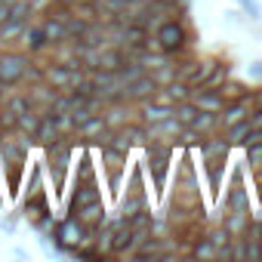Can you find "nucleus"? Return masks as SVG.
Returning <instances> with one entry per match:
<instances>
[{
    "label": "nucleus",
    "instance_id": "f3484780",
    "mask_svg": "<svg viewBox=\"0 0 262 262\" xmlns=\"http://www.w3.org/2000/svg\"><path fill=\"white\" fill-rule=\"evenodd\" d=\"M191 93H194V86H191V83H185V80H170L167 86H161V90H158V99H167V102L179 105V102L191 99Z\"/></svg>",
    "mask_w": 262,
    "mask_h": 262
},
{
    "label": "nucleus",
    "instance_id": "c9c22d12",
    "mask_svg": "<svg viewBox=\"0 0 262 262\" xmlns=\"http://www.w3.org/2000/svg\"><path fill=\"white\" fill-rule=\"evenodd\" d=\"M0 228H4L7 234H13V231H16V216H7V219H0Z\"/></svg>",
    "mask_w": 262,
    "mask_h": 262
},
{
    "label": "nucleus",
    "instance_id": "473e14b6",
    "mask_svg": "<svg viewBox=\"0 0 262 262\" xmlns=\"http://www.w3.org/2000/svg\"><path fill=\"white\" fill-rule=\"evenodd\" d=\"M241 7H244V13H247L253 22H262V7H259V0H241Z\"/></svg>",
    "mask_w": 262,
    "mask_h": 262
},
{
    "label": "nucleus",
    "instance_id": "4be33fe9",
    "mask_svg": "<svg viewBox=\"0 0 262 262\" xmlns=\"http://www.w3.org/2000/svg\"><path fill=\"white\" fill-rule=\"evenodd\" d=\"M191 126L198 129V133L210 136V133H216V129L222 126V120H219V114H213V111H198V117L191 120Z\"/></svg>",
    "mask_w": 262,
    "mask_h": 262
},
{
    "label": "nucleus",
    "instance_id": "f704fd0d",
    "mask_svg": "<svg viewBox=\"0 0 262 262\" xmlns=\"http://www.w3.org/2000/svg\"><path fill=\"white\" fill-rule=\"evenodd\" d=\"M247 74H250L253 80H262V59H256V62H250V65H247Z\"/></svg>",
    "mask_w": 262,
    "mask_h": 262
},
{
    "label": "nucleus",
    "instance_id": "4c0bfd02",
    "mask_svg": "<svg viewBox=\"0 0 262 262\" xmlns=\"http://www.w3.org/2000/svg\"><path fill=\"white\" fill-rule=\"evenodd\" d=\"M10 19V4H4V0H0V25H4Z\"/></svg>",
    "mask_w": 262,
    "mask_h": 262
},
{
    "label": "nucleus",
    "instance_id": "c85d7f7f",
    "mask_svg": "<svg viewBox=\"0 0 262 262\" xmlns=\"http://www.w3.org/2000/svg\"><path fill=\"white\" fill-rule=\"evenodd\" d=\"M151 77L158 80V86H167L170 80H176V65H173V59H167L164 65H158V68L151 71Z\"/></svg>",
    "mask_w": 262,
    "mask_h": 262
},
{
    "label": "nucleus",
    "instance_id": "a211bd4d",
    "mask_svg": "<svg viewBox=\"0 0 262 262\" xmlns=\"http://www.w3.org/2000/svg\"><path fill=\"white\" fill-rule=\"evenodd\" d=\"M105 213H108V210H105V201H102V198H99V201H90V204H83V207L74 210V216H77L83 225H99V222L105 219Z\"/></svg>",
    "mask_w": 262,
    "mask_h": 262
},
{
    "label": "nucleus",
    "instance_id": "20e7f679",
    "mask_svg": "<svg viewBox=\"0 0 262 262\" xmlns=\"http://www.w3.org/2000/svg\"><path fill=\"white\" fill-rule=\"evenodd\" d=\"M136 247V234L129 228L123 216H111V247L108 256H129V250Z\"/></svg>",
    "mask_w": 262,
    "mask_h": 262
},
{
    "label": "nucleus",
    "instance_id": "aec40b11",
    "mask_svg": "<svg viewBox=\"0 0 262 262\" xmlns=\"http://www.w3.org/2000/svg\"><path fill=\"white\" fill-rule=\"evenodd\" d=\"M4 108H10V111L19 117V114L37 108V105L31 102V96H28V90H25V93H7V96H4Z\"/></svg>",
    "mask_w": 262,
    "mask_h": 262
},
{
    "label": "nucleus",
    "instance_id": "4468645a",
    "mask_svg": "<svg viewBox=\"0 0 262 262\" xmlns=\"http://www.w3.org/2000/svg\"><path fill=\"white\" fill-rule=\"evenodd\" d=\"M105 129H108V126H105V117H102V111H99V114H93L90 120H83V123L74 129V136H77L83 145H93V142H96V136H102Z\"/></svg>",
    "mask_w": 262,
    "mask_h": 262
},
{
    "label": "nucleus",
    "instance_id": "ddd939ff",
    "mask_svg": "<svg viewBox=\"0 0 262 262\" xmlns=\"http://www.w3.org/2000/svg\"><path fill=\"white\" fill-rule=\"evenodd\" d=\"M40 28H43V34H47L50 47H56V43H65V40H68V25H65V19L53 16V13H47V16L40 19Z\"/></svg>",
    "mask_w": 262,
    "mask_h": 262
},
{
    "label": "nucleus",
    "instance_id": "6ab92c4d",
    "mask_svg": "<svg viewBox=\"0 0 262 262\" xmlns=\"http://www.w3.org/2000/svg\"><path fill=\"white\" fill-rule=\"evenodd\" d=\"M250 222H253V213H231V210H225V219H222V225L231 237H244Z\"/></svg>",
    "mask_w": 262,
    "mask_h": 262
},
{
    "label": "nucleus",
    "instance_id": "f03ea898",
    "mask_svg": "<svg viewBox=\"0 0 262 262\" xmlns=\"http://www.w3.org/2000/svg\"><path fill=\"white\" fill-rule=\"evenodd\" d=\"M176 158V145L173 142H161V139H151L145 145V164H148V173L155 179V188L164 191L167 185V176H170V164Z\"/></svg>",
    "mask_w": 262,
    "mask_h": 262
},
{
    "label": "nucleus",
    "instance_id": "412c9836",
    "mask_svg": "<svg viewBox=\"0 0 262 262\" xmlns=\"http://www.w3.org/2000/svg\"><path fill=\"white\" fill-rule=\"evenodd\" d=\"M250 117H244V120H237V123H231V126H225V139L231 142V148L234 145H241L244 148V142H247V136H250Z\"/></svg>",
    "mask_w": 262,
    "mask_h": 262
},
{
    "label": "nucleus",
    "instance_id": "f8f14e48",
    "mask_svg": "<svg viewBox=\"0 0 262 262\" xmlns=\"http://www.w3.org/2000/svg\"><path fill=\"white\" fill-rule=\"evenodd\" d=\"M34 145H40V148H47V145H53L56 139H62V133H59V126L53 123V117L47 114V108H43V114H40V123H37V129H34Z\"/></svg>",
    "mask_w": 262,
    "mask_h": 262
},
{
    "label": "nucleus",
    "instance_id": "b1692460",
    "mask_svg": "<svg viewBox=\"0 0 262 262\" xmlns=\"http://www.w3.org/2000/svg\"><path fill=\"white\" fill-rule=\"evenodd\" d=\"M188 256H191V259H216V244L207 237V231H204V234H201V237L191 244Z\"/></svg>",
    "mask_w": 262,
    "mask_h": 262
},
{
    "label": "nucleus",
    "instance_id": "dca6fc26",
    "mask_svg": "<svg viewBox=\"0 0 262 262\" xmlns=\"http://www.w3.org/2000/svg\"><path fill=\"white\" fill-rule=\"evenodd\" d=\"M102 117H105L108 129H120L123 123H129V102H111V105H105Z\"/></svg>",
    "mask_w": 262,
    "mask_h": 262
},
{
    "label": "nucleus",
    "instance_id": "f257e3e1",
    "mask_svg": "<svg viewBox=\"0 0 262 262\" xmlns=\"http://www.w3.org/2000/svg\"><path fill=\"white\" fill-rule=\"evenodd\" d=\"M188 43H191V34H188V28H185L182 19H164V22H158L155 37H148V50H161L170 59L185 56Z\"/></svg>",
    "mask_w": 262,
    "mask_h": 262
},
{
    "label": "nucleus",
    "instance_id": "39448f33",
    "mask_svg": "<svg viewBox=\"0 0 262 262\" xmlns=\"http://www.w3.org/2000/svg\"><path fill=\"white\" fill-rule=\"evenodd\" d=\"M158 80L151 77V71H145V74H139L136 80H129V83H123V102H129V105H139V102H145V99H155L158 96Z\"/></svg>",
    "mask_w": 262,
    "mask_h": 262
},
{
    "label": "nucleus",
    "instance_id": "7ed1b4c3",
    "mask_svg": "<svg viewBox=\"0 0 262 262\" xmlns=\"http://www.w3.org/2000/svg\"><path fill=\"white\" fill-rule=\"evenodd\" d=\"M31 59H34V56L25 53L22 47H4V56H0V77H4L10 86H19Z\"/></svg>",
    "mask_w": 262,
    "mask_h": 262
},
{
    "label": "nucleus",
    "instance_id": "393cba45",
    "mask_svg": "<svg viewBox=\"0 0 262 262\" xmlns=\"http://www.w3.org/2000/svg\"><path fill=\"white\" fill-rule=\"evenodd\" d=\"M228 77H231V65H228V62H216L213 74L204 80V90H219V86H222ZM198 90H201V86H198Z\"/></svg>",
    "mask_w": 262,
    "mask_h": 262
},
{
    "label": "nucleus",
    "instance_id": "72a5a7b5",
    "mask_svg": "<svg viewBox=\"0 0 262 262\" xmlns=\"http://www.w3.org/2000/svg\"><path fill=\"white\" fill-rule=\"evenodd\" d=\"M142 170H145L142 164H139V167L133 170V176H129V185H126L129 191H145V188H142Z\"/></svg>",
    "mask_w": 262,
    "mask_h": 262
},
{
    "label": "nucleus",
    "instance_id": "a19ab883",
    "mask_svg": "<svg viewBox=\"0 0 262 262\" xmlns=\"http://www.w3.org/2000/svg\"><path fill=\"white\" fill-rule=\"evenodd\" d=\"M0 47H4V43H0Z\"/></svg>",
    "mask_w": 262,
    "mask_h": 262
},
{
    "label": "nucleus",
    "instance_id": "bb28decb",
    "mask_svg": "<svg viewBox=\"0 0 262 262\" xmlns=\"http://www.w3.org/2000/svg\"><path fill=\"white\" fill-rule=\"evenodd\" d=\"M216 62H219V59H201V62H198V71H194V77H191L188 83H191L194 90H198V86H204V80H207V77L213 74Z\"/></svg>",
    "mask_w": 262,
    "mask_h": 262
},
{
    "label": "nucleus",
    "instance_id": "cd10ccee",
    "mask_svg": "<svg viewBox=\"0 0 262 262\" xmlns=\"http://www.w3.org/2000/svg\"><path fill=\"white\" fill-rule=\"evenodd\" d=\"M198 111H201V108H198L191 99H185V102H179V105H176V120H179L182 126H191V120L198 117Z\"/></svg>",
    "mask_w": 262,
    "mask_h": 262
},
{
    "label": "nucleus",
    "instance_id": "7c9ffc66",
    "mask_svg": "<svg viewBox=\"0 0 262 262\" xmlns=\"http://www.w3.org/2000/svg\"><path fill=\"white\" fill-rule=\"evenodd\" d=\"M40 179H43V167H40V164H34V167H31V173L25 170V179H22V188H25V194L37 191V188H40Z\"/></svg>",
    "mask_w": 262,
    "mask_h": 262
},
{
    "label": "nucleus",
    "instance_id": "6e6552de",
    "mask_svg": "<svg viewBox=\"0 0 262 262\" xmlns=\"http://www.w3.org/2000/svg\"><path fill=\"white\" fill-rule=\"evenodd\" d=\"M225 161H228V155H207V158H204V167H207V176H210V191H213L216 201L222 198V173H225Z\"/></svg>",
    "mask_w": 262,
    "mask_h": 262
},
{
    "label": "nucleus",
    "instance_id": "9b49d317",
    "mask_svg": "<svg viewBox=\"0 0 262 262\" xmlns=\"http://www.w3.org/2000/svg\"><path fill=\"white\" fill-rule=\"evenodd\" d=\"M145 207H151L145 191H129L126 188V194H117V216H123V219L139 213V210H145Z\"/></svg>",
    "mask_w": 262,
    "mask_h": 262
},
{
    "label": "nucleus",
    "instance_id": "2f4dec72",
    "mask_svg": "<svg viewBox=\"0 0 262 262\" xmlns=\"http://www.w3.org/2000/svg\"><path fill=\"white\" fill-rule=\"evenodd\" d=\"M219 93L225 96V102H231V99H241L247 90H244V83H237V80H231V77H228V80L219 86Z\"/></svg>",
    "mask_w": 262,
    "mask_h": 262
},
{
    "label": "nucleus",
    "instance_id": "9d476101",
    "mask_svg": "<svg viewBox=\"0 0 262 262\" xmlns=\"http://www.w3.org/2000/svg\"><path fill=\"white\" fill-rule=\"evenodd\" d=\"M191 102H194L201 111H213V114H222V108L228 105L225 96H222L219 90H204V86L191 93Z\"/></svg>",
    "mask_w": 262,
    "mask_h": 262
},
{
    "label": "nucleus",
    "instance_id": "1a4fd4ad",
    "mask_svg": "<svg viewBox=\"0 0 262 262\" xmlns=\"http://www.w3.org/2000/svg\"><path fill=\"white\" fill-rule=\"evenodd\" d=\"M22 50H25V53H31V56H40V53H47V50H50V40H47V34H43L40 22H31V25L25 28V34H22Z\"/></svg>",
    "mask_w": 262,
    "mask_h": 262
},
{
    "label": "nucleus",
    "instance_id": "a878e982",
    "mask_svg": "<svg viewBox=\"0 0 262 262\" xmlns=\"http://www.w3.org/2000/svg\"><path fill=\"white\" fill-rule=\"evenodd\" d=\"M123 129H126V136L133 139V145H139V148H145V145H148V126H145L142 120H139V123L129 120V123H123Z\"/></svg>",
    "mask_w": 262,
    "mask_h": 262
},
{
    "label": "nucleus",
    "instance_id": "c756f323",
    "mask_svg": "<svg viewBox=\"0 0 262 262\" xmlns=\"http://www.w3.org/2000/svg\"><path fill=\"white\" fill-rule=\"evenodd\" d=\"M31 222V228L37 231V234H53V228H56V216L53 213H40V216H34V219H28Z\"/></svg>",
    "mask_w": 262,
    "mask_h": 262
},
{
    "label": "nucleus",
    "instance_id": "58836bf2",
    "mask_svg": "<svg viewBox=\"0 0 262 262\" xmlns=\"http://www.w3.org/2000/svg\"><path fill=\"white\" fill-rule=\"evenodd\" d=\"M10 90H13V86H10V83H7V80H4V77H0V99H4V96H7V93H10Z\"/></svg>",
    "mask_w": 262,
    "mask_h": 262
},
{
    "label": "nucleus",
    "instance_id": "423d86ee",
    "mask_svg": "<svg viewBox=\"0 0 262 262\" xmlns=\"http://www.w3.org/2000/svg\"><path fill=\"white\" fill-rule=\"evenodd\" d=\"M176 191H182V194H198V176H194V164H191L188 148L182 151V161H179V167H176Z\"/></svg>",
    "mask_w": 262,
    "mask_h": 262
},
{
    "label": "nucleus",
    "instance_id": "e433bc0d",
    "mask_svg": "<svg viewBox=\"0 0 262 262\" xmlns=\"http://www.w3.org/2000/svg\"><path fill=\"white\" fill-rule=\"evenodd\" d=\"M247 99H250V105L256 108V105H262V90H247Z\"/></svg>",
    "mask_w": 262,
    "mask_h": 262
},
{
    "label": "nucleus",
    "instance_id": "2eb2a0df",
    "mask_svg": "<svg viewBox=\"0 0 262 262\" xmlns=\"http://www.w3.org/2000/svg\"><path fill=\"white\" fill-rule=\"evenodd\" d=\"M25 170H28V161H25V158H13V161H4V173H7V185H10V194H19V191H22V179H25Z\"/></svg>",
    "mask_w": 262,
    "mask_h": 262
},
{
    "label": "nucleus",
    "instance_id": "5701e85b",
    "mask_svg": "<svg viewBox=\"0 0 262 262\" xmlns=\"http://www.w3.org/2000/svg\"><path fill=\"white\" fill-rule=\"evenodd\" d=\"M96 179V167H93V155L83 148L77 158V170H74V182H93Z\"/></svg>",
    "mask_w": 262,
    "mask_h": 262
},
{
    "label": "nucleus",
    "instance_id": "0eeeda50",
    "mask_svg": "<svg viewBox=\"0 0 262 262\" xmlns=\"http://www.w3.org/2000/svg\"><path fill=\"white\" fill-rule=\"evenodd\" d=\"M99 198H102L99 179H93V182H74V191H71V198H68V216H74L77 207H83V204H90V201H99Z\"/></svg>",
    "mask_w": 262,
    "mask_h": 262
},
{
    "label": "nucleus",
    "instance_id": "ea45409f",
    "mask_svg": "<svg viewBox=\"0 0 262 262\" xmlns=\"http://www.w3.org/2000/svg\"><path fill=\"white\" fill-rule=\"evenodd\" d=\"M0 56H4V47H0Z\"/></svg>",
    "mask_w": 262,
    "mask_h": 262
}]
</instances>
